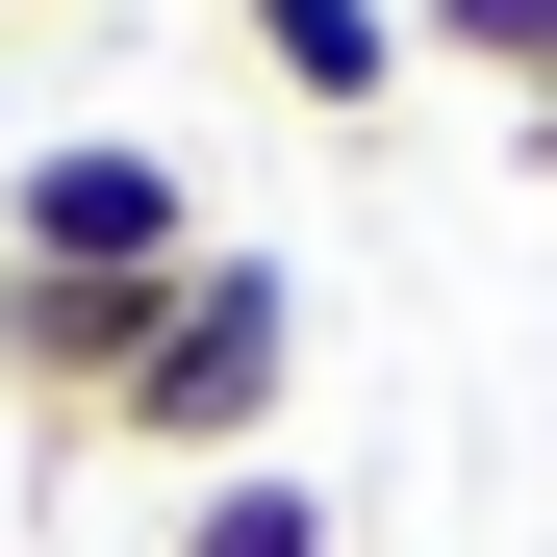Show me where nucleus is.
<instances>
[{
	"instance_id": "f257e3e1",
	"label": "nucleus",
	"mask_w": 557,
	"mask_h": 557,
	"mask_svg": "<svg viewBox=\"0 0 557 557\" xmlns=\"http://www.w3.org/2000/svg\"><path fill=\"white\" fill-rule=\"evenodd\" d=\"M278 381H305V278H278V253H177L152 278V330H127V456H177V482H228V456H278Z\"/></svg>"
},
{
	"instance_id": "6e6552de",
	"label": "nucleus",
	"mask_w": 557,
	"mask_h": 557,
	"mask_svg": "<svg viewBox=\"0 0 557 557\" xmlns=\"http://www.w3.org/2000/svg\"><path fill=\"white\" fill-rule=\"evenodd\" d=\"M0 26H26V0H0Z\"/></svg>"
},
{
	"instance_id": "423d86ee",
	"label": "nucleus",
	"mask_w": 557,
	"mask_h": 557,
	"mask_svg": "<svg viewBox=\"0 0 557 557\" xmlns=\"http://www.w3.org/2000/svg\"><path fill=\"white\" fill-rule=\"evenodd\" d=\"M406 51H456V76H507V102H557V0H406Z\"/></svg>"
},
{
	"instance_id": "39448f33",
	"label": "nucleus",
	"mask_w": 557,
	"mask_h": 557,
	"mask_svg": "<svg viewBox=\"0 0 557 557\" xmlns=\"http://www.w3.org/2000/svg\"><path fill=\"white\" fill-rule=\"evenodd\" d=\"M152 557H330V482H305V456H228V482H177Z\"/></svg>"
},
{
	"instance_id": "0eeeda50",
	"label": "nucleus",
	"mask_w": 557,
	"mask_h": 557,
	"mask_svg": "<svg viewBox=\"0 0 557 557\" xmlns=\"http://www.w3.org/2000/svg\"><path fill=\"white\" fill-rule=\"evenodd\" d=\"M532 177H557V102H532Z\"/></svg>"
},
{
	"instance_id": "20e7f679",
	"label": "nucleus",
	"mask_w": 557,
	"mask_h": 557,
	"mask_svg": "<svg viewBox=\"0 0 557 557\" xmlns=\"http://www.w3.org/2000/svg\"><path fill=\"white\" fill-rule=\"evenodd\" d=\"M228 26L278 51V102H330V127H381V102H406V0H228Z\"/></svg>"
},
{
	"instance_id": "f03ea898",
	"label": "nucleus",
	"mask_w": 557,
	"mask_h": 557,
	"mask_svg": "<svg viewBox=\"0 0 557 557\" xmlns=\"http://www.w3.org/2000/svg\"><path fill=\"white\" fill-rule=\"evenodd\" d=\"M0 253L26 278H177L203 253V177L152 127H51V152H0Z\"/></svg>"
},
{
	"instance_id": "7ed1b4c3",
	"label": "nucleus",
	"mask_w": 557,
	"mask_h": 557,
	"mask_svg": "<svg viewBox=\"0 0 557 557\" xmlns=\"http://www.w3.org/2000/svg\"><path fill=\"white\" fill-rule=\"evenodd\" d=\"M127 330H152V278H26V253H0V406L102 431L127 406Z\"/></svg>"
}]
</instances>
